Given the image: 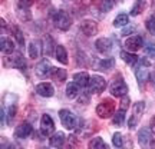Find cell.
<instances>
[{"mask_svg":"<svg viewBox=\"0 0 155 149\" xmlns=\"http://www.w3.org/2000/svg\"><path fill=\"white\" fill-rule=\"evenodd\" d=\"M114 112H115V102L112 99H104L96 106V115L101 119H106V118L114 116Z\"/></svg>","mask_w":155,"mask_h":149,"instance_id":"6da1fadb","label":"cell"},{"mask_svg":"<svg viewBox=\"0 0 155 149\" xmlns=\"http://www.w3.org/2000/svg\"><path fill=\"white\" fill-rule=\"evenodd\" d=\"M139 65L135 69V76H137V80H138L139 85H144L147 80H148V75H150V67L151 63L145 57L139 59Z\"/></svg>","mask_w":155,"mask_h":149,"instance_id":"7a4b0ae2","label":"cell"},{"mask_svg":"<svg viewBox=\"0 0 155 149\" xmlns=\"http://www.w3.org/2000/svg\"><path fill=\"white\" fill-rule=\"evenodd\" d=\"M144 111H145V102L139 100V102H137V103L134 105L132 115H131L129 122H128V126H129V129H135V128L138 126V123H139V121H141V118H142Z\"/></svg>","mask_w":155,"mask_h":149,"instance_id":"3957f363","label":"cell"},{"mask_svg":"<svg viewBox=\"0 0 155 149\" xmlns=\"http://www.w3.org/2000/svg\"><path fill=\"white\" fill-rule=\"evenodd\" d=\"M109 90H111L112 96H115V98L125 96L128 93V86H127V83H125V80L122 79V76H116L112 80L111 86H109Z\"/></svg>","mask_w":155,"mask_h":149,"instance_id":"277c9868","label":"cell"},{"mask_svg":"<svg viewBox=\"0 0 155 149\" xmlns=\"http://www.w3.org/2000/svg\"><path fill=\"white\" fill-rule=\"evenodd\" d=\"M53 23L58 29L61 30H68L71 28V17L65 10H58L53 15Z\"/></svg>","mask_w":155,"mask_h":149,"instance_id":"5b68a950","label":"cell"},{"mask_svg":"<svg viewBox=\"0 0 155 149\" xmlns=\"http://www.w3.org/2000/svg\"><path fill=\"white\" fill-rule=\"evenodd\" d=\"M88 86H89V92H91V93L99 95V93H102V92L105 90L106 80L102 76H99V75H94V76L91 77Z\"/></svg>","mask_w":155,"mask_h":149,"instance_id":"8992f818","label":"cell"},{"mask_svg":"<svg viewBox=\"0 0 155 149\" xmlns=\"http://www.w3.org/2000/svg\"><path fill=\"white\" fill-rule=\"evenodd\" d=\"M59 118H61L62 125L66 128V129H69V131H72L73 128L76 126L75 115H73V113L69 111V109H62V111L59 112Z\"/></svg>","mask_w":155,"mask_h":149,"instance_id":"52a82bcc","label":"cell"},{"mask_svg":"<svg viewBox=\"0 0 155 149\" xmlns=\"http://www.w3.org/2000/svg\"><path fill=\"white\" fill-rule=\"evenodd\" d=\"M40 131L45 136H49L50 133L55 131V122L49 115H43L40 119Z\"/></svg>","mask_w":155,"mask_h":149,"instance_id":"ba28073f","label":"cell"},{"mask_svg":"<svg viewBox=\"0 0 155 149\" xmlns=\"http://www.w3.org/2000/svg\"><path fill=\"white\" fill-rule=\"evenodd\" d=\"M81 30H82V33L85 34V36L91 37V36H95V34H96V32H98V24H96V22H94V20H83V22L81 23Z\"/></svg>","mask_w":155,"mask_h":149,"instance_id":"9c48e42d","label":"cell"},{"mask_svg":"<svg viewBox=\"0 0 155 149\" xmlns=\"http://www.w3.org/2000/svg\"><path fill=\"white\" fill-rule=\"evenodd\" d=\"M142 37L141 36H131L129 39H127L125 42V47L128 49V52H137L142 47Z\"/></svg>","mask_w":155,"mask_h":149,"instance_id":"30bf717a","label":"cell"},{"mask_svg":"<svg viewBox=\"0 0 155 149\" xmlns=\"http://www.w3.org/2000/svg\"><path fill=\"white\" fill-rule=\"evenodd\" d=\"M95 47H96V50H98L99 53H102V55H108L112 49V43H111L109 39L101 37L95 42Z\"/></svg>","mask_w":155,"mask_h":149,"instance_id":"8fae6325","label":"cell"},{"mask_svg":"<svg viewBox=\"0 0 155 149\" xmlns=\"http://www.w3.org/2000/svg\"><path fill=\"white\" fill-rule=\"evenodd\" d=\"M32 132H33L32 125L28 123V122H23L22 125H19V126L16 128V131H15V136L19 138V139H25V138H28Z\"/></svg>","mask_w":155,"mask_h":149,"instance_id":"7c38bea8","label":"cell"},{"mask_svg":"<svg viewBox=\"0 0 155 149\" xmlns=\"http://www.w3.org/2000/svg\"><path fill=\"white\" fill-rule=\"evenodd\" d=\"M50 70H52V66H50V63L48 59H43V60L39 62V65L36 66V75L39 77H46L50 75Z\"/></svg>","mask_w":155,"mask_h":149,"instance_id":"4fadbf2b","label":"cell"},{"mask_svg":"<svg viewBox=\"0 0 155 149\" xmlns=\"http://www.w3.org/2000/svg\"><path fill=\"white\" fill-rule=\"evenodd\" d=\"M36 92L40 96H43V98H50V96L55 95V89H53V86L50 83L45 82V83H39L36 86Z\"/></svg>","mask_w":155,"mask_h":149,"instance_id":"5bb4252c","label":"cell"},{"mask_svg":"<svg viewBox=\"0 0 155 149\" xmlns=\"http://www.w3.org/2000/svg\"><path fill=\"white\" fill-rule=\"evenodd\" d=\"M40 53H42V46H40V42L38 40H33L29 44V56L32 59H39L40 57Z\"/></svg>","mask_w":155,"mask_h":149,"instance_id":"9a60e30c","label":"cell"},{"mask_svg":"<svg viewBox=\"0 0 155 149\" xmlns=\"http://www.w3.org/2000/svg\"><path fill=\"white\" fill-rule=\"evenodd\" d=\"M65 133L62 132H56L53 136H50L49 139V145L52 146V148H61L62 145H63V142H65Z\"/></svg>","mask_w":155,"mask_h":149,"instance_id":"2e32d148","label":"cell"},{"mask_svg":"<svg viewBox=\"0 0 155 149\" xmlns=\"http://www.w3.org/2000/svg\"><path fill=\"white\" fill-rule=\"evenodd\" d=\"M0 44H2V53H3V55H10V53L15 52V43L12 42L10 39L2 37Z\"/></svg>","mask_w":155,"mask_h":149,"instance_id":"e0dca14e","label":"cell"},{"mask_svg":"<svg viewBox=\"0 0 155 149\" xmlns=\"http://www.w3.org/2000/svg\"><path fill=\"white\" fill-rule=\"evenodd\" d=\"M73 80H75L79 86L85 88V86H88L89 85L91 77H89V75L86 72H79V73H75V75H73Z\"/></svg>","mask_w":155,"mask_h":149,"instance_id":"ac0fdd59","label":"cell"},{"mask_svg":"<svg viewBox=\"0 0 155 149\" xmlns=\"http://www.w3.org/2000/svg\"><path fill=\"white\" fill-rule=\"evenodd\" d=\"M150 141H151L150 129L142 128V129L138 132V142H139V145H141V146H147V145L150 144Z\"/></svg>","mask_w":155,"mask_h":149,"instance_id":"d6986e66","label":"cell"},{"mask_svg":"<svg viewBox=\"0 0 155 149\" xmlns=\"http://www.w3.org/2000/svg\"><path fill=\"white\" fill-rule=\"evenodd\" d=\"M66 96L69 99H75L79 96V85H78L75 80L71 83H68L66 86Z\"/></svg>","mask_w":155,"mask_h":149,"instance_id":"ffe728a7","label":"cell"},{"mask_svg":"<svg viewBox=\"0 0 155 149\" xmlns=\"http://www.w3.org/2000/svg\"><path fill=\"white\" fill-rule=\"evenodd\" d=\"M50 76L55 79L56 82H65L66 80V70L65 69H59V67H52L50 70Z\"/></svg>","mask_w":155,"mask_h":149,"instance_id":"44dd1931","label":"cell"},{"mask_svg":"<svg viewBox=\"0 0 155 149\" xmlns=\"http://www.w3.org/2000/svg\"><path fill=\"white\" fill-rule=\"evenodd\" d=\"M56 59H58V62H61L62 65H68V62H69L68 60V52L62 44L56 46Z\"/></svg>","mask_w":155,"mask_h":149,"instance_id":"7402d4cb","label":"cell"},{"mask_svg":"<svg viewBox=\"0 0 155 149\" xmlns=\"http://www.w3.org/2000/svg\"><path fill=\"white\" fill-rule=\"evenodd\" d=\"M121 56H122L124 62L127 63L128 66H135V65L138 63V60H139L138 56L134 55V53H131V52H122Z\"/></svg>","mask_w":155,"mask_h":149,"instance_id":"603a6c76","label":"cell"},{"mask_svg":"<svg viewBox=\"0 0 155 149\" xmlns=\"http://www.w3.org/2000/svg\"><path fill=\"white\" fill-rule=\"evenodd\" d=\"M13 63H15V66H16V69H19V70H22V72H25V70H26V67H28L26 59L23 57V55L20 53V52H17V53H16V56H15V59H13Z\"/></svg>","mask_w":155,"mask_h":149,"instance_id":"cb8c5ba5","label":"cell"},{"mask_svg":"<svg viewBox=\"0 0 155 149\" xmlns=\"http://www.w3.org/2000/svg\"><path fill=\"white\" fill-rule=\"evenodd\" d=\"M125 113H127V109L121 108V109H119V111H118L115 115H114V119H112V122H114V125H115V126H122L124 119H125Z\"/></svg>","mask_w":155,"mask_h":149,"instance_id":"d4e9b609","label":"cell"},{"mask_svg":"<svg viewBox=\"0 0 155 149\" xmlns=\"http://www.w3.org/2000/svg\"><path fill=\"white\" fill-rule=\"evenodd\" d=\"M145 9V0H135L132 9H131V16H138L141 11Z\"/></svg>","mask_w":155,"mask_h":149,"instance_id":"484cf974","label":"cell"},{"mask_svg":"<svg viewBox=\"0 0 155 149\" xmlns=\"http://www.w3.org/2000/svg\"><path fill=\"white\" fill-rule=\"evenodd\" d=\"M115 66V59L114 57H106L99 62V70H111Z\"/></svg>","mask_w":155,"mask_h":149,"instance_id":"4316f807","label":"cell"},{"mask_svg":"<svg viewBox=\"0 0 155 149\" xmlns=\"http://www.w3.org/2000/svg\"><path fill=\"white\" fill-rule=\"evenodd\" d=\"M89 148L91 149H106L108 146H106V144L104 142V139L99 138V136H96V138H94L89 142Z\"/></svg>","mask_w":155,"mask_h":149,"instance_id":"83f0119b","label":"cell"},{"mask_svg":"<svg viewBox=\"0 0 155 149\" xmlns=\"http://www.w3.org/2000/svg\"><path fill=\"white\" fill-rule=\"evenodd\" d=\"M98 7L101 11L106 13L114 7V0H98Z\"/></svg>","mask_w":155,"mask_h":149,"instance_id":"f1b7e54d","label":"cell"},{"mask_svg":"<svg viewBox=\"0 0 155 149\" xmlns=\"http://www.w3.org/2000/svg\"><path fill=\"white\" fill-rule=\"evenodd\" d=\"M17 16L22 19L23 22H28L32 19V15H30V11H29L28 7H19L17 6Z\"/></svg>","mask_w":155,"mask_h":149,"instance_id":"f546056e","label":"cell"},{"mask_svg":"<svg viewBox=\"0 0 155 149\" xmlns=\"http://www.w3.org/2000/svg\"><path fill=\"white\" fill-rule=\"evenodd\" d=\"M127 24H128V15H124V13L118 15L115 17V20H114V26L115 28H122V26H127Z\"/></svg>","mask_w":155,"mask_h":149,"instance_id":"4dcf8cb0","label":"cell"},{"mask_svg":"<svg viewBox=\"0 0 155 149\" xmlns=\"http://www.w3.org/2000/svg\"><path fill=\"white\" fill-rule=\"evenodd\" d=\"M145 26H147V29H148V32L155 36V15H152V16L148 17V20H147V23H145Z\"/></svg>","mask_w":155,"mask_h":149,"instance_id":"1f68e13d","label":"cell"},{"mask_svg":"<svg viewBox=\"0 0 155 149\" xmlns=\"http://www.w3.org/2000/svg\"><path fill=\"white\" fill-rule=\"evenodd\" d=\"M15 115H16V105H15V103H9V108H7V118H9V123L13 121Z\"/></svg>","mask_w":155,"mask_h":149,"instance_id":"d6a6232c","label":"cell"},{"mask_svg":"<svg viewBox=\"0 0 155 149\" xmlns=\"http://www.w3.org/2000/svg\"><path fill=\"white\" fill-rule=\"evenodd\" d=\"M112 142H114V146H116V148H121L122 145H124V142H122V135H121V133H119V132L114 133Z\"/></svg>","mask_w":155,"mask_h":149,"instance_id":"836d02e7","label":"cell"},{"mask_svg":"<svg viewBox=\"0 0 155 149\" xmlns=\"http://www.w3.org/2000/svg\"><path fill=\"white\" fill-rule=\"evenodd\" d=\"M144 50H145V53L150 56V57H155V44L148 43V44H147V46L144 47Z\"/></svg>","mask_w":155,"mask_h":149,"instance_id":"e575fe53","label":"cell"},{"mask_svg":"<svg viewBox=\"0 0 155 149\" xmlns=\"http://www.w3.org/2000/svg\"><path fill=\"white\" fill-rule=\"evenodd\" d=\"M13 36H15V37L19 40V44H20V46H23V44H25V40H23L22 32H20V30H19L17 28H13Z\"/></svg>","mask_w":155,"mask_h":149,"instance_id":"d590c367","label":"cell"},{"mask_svg":"<svg viewBox=\"0 0 155 149\" xmlns=\"http://www.w3.org/2000/svg\"><path fill=\"white\" fill-rule=\"evenodd\" d=\"M35 3V0H17V6L19 7H30Z\"/></svg>","mask_w":155,"mask_h":149,"instance_id":"8d00e7d4","label":"cell"},{"mask_svg":"<svg viewBox=\"0 0 155 149\" xmlns=\"http://www.w3.org/2000/svg\"><path fill=\"white\" fill-rule=\"evenodd\" d=\"M0 113H2V126H5L6 123H7V121H6V118H7V112L5 111V108H2Z\"/></svg>","mask_w":155,"mask_h":149,"instance_id":"74e56055","label":"cell"},{"mask_svg":"<svg viewBox=\"0 0 155 149\" xmlns=\"http://www.w3.org/2000/svg\"><path fill=\"white\" fill-rule=\"evenodd\" d=\"M89 102V95H82V98L79 99V103H82V105H86Z\"/></svg>","mask_w":155,"mask_h":149,"instance_id":"f35d334b","label":"cell"},{"mask_svg":"<svg viewBox=\"0 0 155 149\" xmlns=\"http://www.w3.org/2000/svg\"><path fill=\"white\" fill-rule=\"evenodd\" d=\"M134 30H135L134 28H127V29H124V30H122V33H121V34H122V36H128L129 33H132Z\"/></svg>","mask_w":155,"mask_h":149,"instance_id":"ab89813d","label":"cell"},{"mask_svg":"<svg viewBox=\"0 0 155 149\" xmlns=\"http://www.w3.org/2000/svg\"><path fill=\"white\" fill-rule=\"evenodd\" d=\"M151 131L155 133V115H154V118L151 119Z\"/></svg>","mask_w":155,"mask_h":149,"instance_id":"60d3db41","label":"cell"},{"mask_svg":"<svg viewBox=\"0 0 155 149\" xmlns=\"http://www.w3.org/2000/svg\"><path fill=\"white\" fill-rule=\"evenodd\" d=\"M152 83H154V88H155V69H154V73H152Z\"/></svg>","mask_w":155,"mask_h":149,"instance_id":"b9f144b4","label":"cell"},{"mask_svg":"<svg viewBox=\"0 0 155 149\" xmlns=\"http://www.w3.org/2000/svg\"><path fill=\"white\" fill-rule=\"evenodd\" d=\"M83 3H86V5H89V3H91V2H92V0H82Z\"/></svg>","mask_w":155,"mask_h":149,"instance_id":"7bdbcfd3","label":"cell"},{"mask_svg":"<svg viewBox=\"0 0 155 149\" xmlns=\"http://www.w3.org/2000/svg\"><path fill=\"white\" fill-rule=\"evenodd\" d=\"M114 2H118V0H114ZM119 2H121V0H119Z\"/></svg>","mask_w":155,"mask_h":149,"instance_id":"ee69618b","label":"cell"}]
</instances>
